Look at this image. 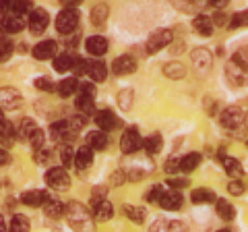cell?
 <instances>
[{"instance_id":"cell-1","label":"cell","mask_w":248,"mask_h":232,"mask_svg":"<svg viewBox=\"0 0 248 232\" xmlns=\"http://www.w3.org/2000/svg\"><path fill=\"white\" fill-rule=\"evenodd\" d=\"M64 214L75 232H95V222H93L89 210L79 201H71L68 205H64Z\"/></svg>"},{"instance_id":"cell-2","label":"cell","mask_w":248,"mask_h":232,"mask_svg":"<svg viewBox=\"0 0 248 232\" xmlns=\"http://www.w3.org/2000/svg\"><path fill=\"white\" fill-rule=\"evenodd\" d=\"M79 17H81V15L77 13L75 9H64V11H60L58 17H56V29H58L62 35L73 33L75 29H77V25H79Z\"/></svg>"},{"instance_id":"cell-3","label":"cell","mask_w":248,"mask_h":232,"mask_svg":"<svg viewBox=\"0 0 248 232\" xmlns=\"http://www.w3.org/2000/svg\"><path fill=\"white\" fill-rule=\"evenodd\" d=\"M46 184L54 191H66L71 187V176H68L66 168H50L46 172Z\"/></svg>"},{"instance_id":"cell-4","label":"cell","mask_w":248,"mask_h":232,"mask_svg":"<svg viewBox=\"0 0 248 232\" xmlns=\"http://www.w3.org/2000/svg\"><path fill=\"white\" fill-rule=\"evenodd\" d=\"M219 122H221V127H226L230 131H236V129H240L244 125V110L238 108V106H230L221 112Z\"/></svg>"},{"instance_id":"cell-5","label":"cell","mask_w":248,"mask_h":232,"mask_svg":"<svg viewBox=\"0 0 248 232\" xmlns=\"http://www.w3.org/2000/svg\"><path fill=\"white\" fill-rule=\"evenodd\" d=\"M174 40V33L170 32V29H157V32H153L149 35V40H147V52L149 54H155L159 50H164L166 46H170Z\"/></svg>"},{"instance_id":"cell-6","label":"cell","mask_w":248,"mask_h":232,"mask_svg":"<svg viewBox=\"0 0 248 232\" xmlns=\"http://www.w3.org/2000/svg\"><path fill=\"white\" fill-rule=\"evenodd\" d=\"M141 143H143V139H141V133H139V129H137V127H128V129L122 133L120 149H122L124 153H135V151L141 149Z\"/></svg>"},{"instance_id":"cell-7","label":"cell","mask_w":248,"mask_h":232,"mask_svg":"<svg viewBox=\"0 0 248 232\" xmlns=\"http://www.w3.org/2000/svg\"><path fill=\"white\" fill-rule=\"evenodd\" d=\"M21 104H23V96L15 87L0 89V108L2 110H17Z\"/></svg>"},{"instance_id":"cell-8","label":"cell","mask_w":248,"mask_h":232,"mask_svg":"<svg viewBox=\"0 0 248 232\" xmlns=\"http://www.w3.org/2000/svg\"><path fill=\"white\" fill-rule=\"evenodd\" d=\"M48 23H50V17H48V13H46L44 9L31 11V15H29V29H31V33H35V35L44 33L46 27H48Z\"/></svg>"},{"instance_id":"cell-9","label":"cell","mask_w":248,"mask_h":232,"mask_svg":"<svg viewBox=\"0 0 248 232\" xmlns=\"http://www.w3.org/2000/svg\"><path fill=\"white\" fill-rule=\"evenodd\" d=\"M211 63H213V56H211V52H209L207 48H197L195 52H192V65H195V68L201 75L209 73Z\"/></svg>"},{"instance_id":"cell-10","label":"cell","mask_w":248,"mask_h":232,"mask_svg":"<svg viewBox=\"0 0 248 232\" xmlns=\"http://www.w3.org/2000/svg\"><path fill=\"white\" fill-rule=\"evenodd\" d=\"M112 71L116 77H122V75H130L137 71V60L133 56H128V54H122V56H118L114 60L112 65Z\"/></svg>"},{"instance_id":"cell-11","label":"cell","mask_w":248,"mask_h":232,"mask_svg":"<svg viewBox=\"0 0 248 232\" xmlns=\"http://www.w3.org/2000/svg\"><path fill=\"white\" fill-rule=\"evenodd\" d=\"M50 133H52V137L56 139V141H73V139L77 137V131L71 129L68 120H58V122H54V125L50 127Z\"/></svg>"},{"instance_id":"cell-12","label":"cell","mask_w":248,"mask_h":232,"mask_svg":"<svg viewBox=\"0 0 248 232\" xmlns=\"http://www.w3.org/2000/svg\"><path fill=\"white\" fill-rule=\"evenodd\" d=\"M95 125L99 127V131H104V133H108V131H114L116 127H120V120L116 118V114L112 110H99L95 114Z\"/></svg>"},{"instance_id":"cell-13","label":"cell","mask_w":248,"mask_h":232,"mask_svg":"<svg viewBox=\"0 0 248 232\" xmlns=\"http://www.w3.org/2000/svg\"><path fill=\"white\" fill-rule=\"evenodd\" d=\"M157 203L164 207V210H168V212H176V210H180V207H182V193L174 191V189L172 191H164Z\"/></svg>"},{"instance_id":"cell-14","label":"cell","mask_w":248,"mask_h":232,"mask_svg":"<svg viewBox=\"0 0 248 232\" xmlns=\"http://www.w3.org/2000/svg\"><path fill=\"white\" fill-rule=\"evenodd\" d=\"M56 42L54 40H44V42H40L37 46H33V58L35 60H50V58H54L56 56Z\"/></svg>"},{"instance_id":"cell-15","label":"cell","mask_w":248,"mask_h":232,"mask_svg":"<svg viewBox=\"0 0 248 232\" xmlns=\"http://www.w3.org/2000/svg\"><path fill=\"white\" fill-rule=\"evenodd\" d=\"M149 232H188V228H186V224L178 222V220H157L151 224Z\"/></svg>"},{"instance_id":"cell-16","label":"cell","mask_w":248,"mask_h":232,"mask_svg":"<svg viewBox=\"0 0 248 232\" xmlns=\"http://www.w3.org/2000/svg\"><path fill=\"white\" fill-rule=\"evenodd\" d=\"M85 48H87L91 56H104L108 52V40L102 35H91L89 40L85 42Z\"/></svg>"},{"instance_id":"cell-17","label":"cell","mask_w":248,"mask_h":232,"mask_svg":"<svg viewBox=\"0 0 248 232\" xmlns=\"http://www.w3.org/2000/svg\"><path fill=\"white\" fill-rule=\"evenodd\" d=\"M50 199V195L46 191H37V189H33V191H25L21 195V201L25 205H29V207H40V205H44L46 201Z\"/></svg>"},{"instance_id":"cell-18","label":"cell","mask_w":248,"mask_h":232,"mask_svg":"<svg viewBox=\"0 0 248 232\" xmlns=\"http://www.w3.org/2000/svg\"><path fill=\"white\" fill-rule=\"evenodd\" d=\"M87 73L95 83H102L108 77V66L102 60H87Z\"/></svg>"},{"instance_id":"cell-19","label":"cell","mask_w":248,"mask_h":232,"mask_svg":"<svg viewBox=\"0 0 248 232\" xmlns=\"http://www.w3.org/2000/svg\"><path fill=\"white\" fill-rule=\"evenodd\" d=\"M85 145H87L89 149L104 151L108 148V135L104 133V131H93V133H89L87 139H85Z\"/></svg>"},{"instance_id":"cell-20","label":"cell","mask_w":248,"mask_h":232,"mask_svg":"<svg viewBox=\"0 0 248 232\" xmlns=\"http://www.w3.org/2000/svg\"><path fill=\"white\" fill-rule=\"evenodd\" d=\"M226 77H228L230 83H234V85H238V87H242V85L246 83V68L238 66L234 63H230L226 66Z\"/></svg>"},{"instance_id":"cell-21","label":"cell","mask_w":248,"mask_h":232,"mask_svg":"<svg viewBox=\"0 0 248 232\" xmlns=\"http://www.w3.org/2000/svg\"><path fill=\"white\" fill-rule=\"evenodd\" d=\"M112 214H114V207H112L110 201H106V199L97 201V203L93 205V218L97 222H108L112 218Z\"/></svg>"},{"instance_id":"cell-22","label":"cell","mask_w":248,"mask_h":232,"mask_svg":"<svg viewBox=\"0 0 248 232\" xmlns=\"http://www.w3.org/2000/svg\"><path fill=\"white\" fill-rule=\"evenodd\" d=\"M91 164H93V149H89L87 145H83V148L75 153L73 166H77L79 170H87Z\"/></svg>"},{"instance_id":"cell-23","label":"cell","mask_w":248,"mask_h":232,"mask_svg":"<svg viewBox=\"0 0 248 232\" xmlns=\"http://www.w3.org/2000/svg\"><path fill=\"white\" fill-rule=\"evenodd\" d=\"M192 27H195V32L207 37L213 33V19L207 17V15H197V17L192 19Z\"/></svg>"},{"instance_id":"cell-24","label":"cell","mask_w":248,"mask_h":232,"mask_svg":"<svg viewBox=\"0 0 248 232\" xmlns=\"http://www.w3.org/2000/svg\"><path fill=\"white\" fill-rule=\"evenodd\" d=\"M33 129H35L33 120L31 118H21L17 129H15V139H17V141H29V135L33 133Z\"/></svg>"},{"instance_id":"cell-25","label":"cell","mask_w":248,"mask_h":232,"mask_svg":"<svg viewBox=\"0 0 248 232\" xmlns=\"http://www.w3.org/2000/svg\"><path fill=\"white\" fill-rule=\"evenodd\" d=\"M215 207H217V214L221 215V220H234L236 218V207L230 203L228 199H221V197H215Z\"/></svg>"},{"instance_id":"cell-26","label":"cell","mask_w":248,"mask_h":232,"mask_svg":"<svg viewBox=\"0 0 248 232\" xmlns=\"http://www.w3.org/2000/svg\"><path fill=\"white\" fill-rule=\"evenodd\" d=\"M44 214L48 215V218H62V215H64V203H62V201H58V199H48L44 203Z\"/></svg>"},{"instance_id":"cell-27","label":"cell","mask_w":248,"mask_h":232,"mask_svg":"<svg viewBox=\"0 0 248 232\" xmlns=\"http://www.w3.org/2000/svg\"><path fill=\"white\" fill-rule=\"evenodd\" d=\"M0 25H2V29L9 33H19V32H23V27H25V21L21 17H17V15H6Z\"/></svg>"},{"instance_id":"cell-28","label":"cell","mask_w":248,"mask_h":232,"mask_svg":"<svg viewBox=\"0 0 248 232\" xmlns=\"http://www.w3.org/2000/svg\"><path fill=\"white\" fill-rule=\"evenodd\" d=\"M161 145H164V139H161V135L159 133H153V135H149L141 143V148H145V151L149 153V156H155V153H159Z\"/></svg>"},{"instance_id":"cell-29","label":"cell","mask_w":248,"mask_h":232,"mask_svg":"<svg viewBox=\"0 0 248 232\" xmlns=\"http://www.w3.org/2000/svg\"><path fill=\"white\" fill-rule=\"evenodd\" d=\"M215 193L211 189H195L190 193V199H192V203H197V205H203V203H213L215 201Z\"/></svg>"},{"instance_id":"cell-30","label":"cell","mask_w":248,"mask_h":232,"mask_svg":"<svg viewBox=\"0 0 248 232\" xmlns=\"http://www.w3.org/2000/svg\"><path fill=\"white\" fill-rule=\"evenodd\" d=\"M223 170H226L228 176H232V179H240L244 174V166L236 158H223Z\"/></svg>"},{"instance_id":"cell-31","label":"cell","mask_w":248,"mask_h":232,"mask_svg":"<svg viewBox=\"0 0 248 232\" xmlns=\"http://www.w3.org/2000/svg\"><path fill=\"white\" fill-rule=\"evenodd\" d=\"M122 212H124V215H126L130 222H135V224H143L145 215H147L145 207H139V205H124Z\"/></svg>"},{"instance_id":"cell-32","label":"cell","mask_w":248,"mask_h":232,"mask_svg":"<svg viewBox=\"0 0 248 232\" xmlns=\"http://www.w3.org/2000/svg\"><path fill=\"white\" fill-rule=\"evenodd\" d=\"M73 60H75L73 54L62 52V54H58V56H54V68H56L58 73H66V71L73 68Z\"/></svg>"},{"instance_id":"cell-33","label":"cell","mask_w":248,"mask_h":232,"mask_svg":"<svg viewBox=\"0 0 248 232\" xmlns=\"http://www.w3.org/2000/svg\"><path fill=\"white\" fill-rule=\"evenodd\" d=\"M199 164H201L199 153H188V156H184L182 160H178V170H180V172H192Z\"/></svg>"},{"instance_id":"cell-34","label":"cell","mask_w":248,"mask_h":232,"mask_svg":"<svg viewBox=\"0 0 248 232\" xmlns=\"http://www.w3.org/2000/svg\"><path fill=\"white\" fill-rule=\"evenodd\" d=\"M13 141H15V127L9 120H0V143L4 148H9Z\"/></svg>"},{"instance_id":"cell-35","label":"cell","mask_w":248,"mask_h":232,"mask_svg":"<svg viewBox=\"0 0 248 232\" xmlns=\"http://www.w3.org/2000/svg\"><path fill=\"white\" fill-rule=\"evenodd\" d=\"M77 87H79V81H77V77H68V79H62L60 83H58V94L62 96V98H68V96H73L75 91H77Z\"/></svg>"},{"instance_id":"cell-36","label":"cell","mask_w":248,"mask_h":232,"mask_svg":"<svg viewBox=\"0 0 248 232\" xmlns=\"http://www.w3.org/2000/svg\"><path fill=\"white\" fill-rule=\"evenodd\" d=\"M6 232H29V220L23 214H15L11 220V226Z\"/></svg>"},{"instance_id":"cell-37","label":"cell","mask_w":248,"mask_h":232,"mask_svg":"<svg viewBox=\"0 0 248 232\" xmlns=\"http://www.w3.org/2000/svg\"><path fill=\"white\" fill-rule=\"evenodd\" d=\"M75 108H77V110H79L81 114L87 116V114H91L93 110H95V104H93V98H91V96H81V94H79V98L75 99Z\"/></svg>"},{"instance_id":"cell-38","label":"cell","mask_w":248,"mask_h":232,"mask_svg":"<svg viewBox=\"0 0 248 232\" xmlns=\"http://www.w3.org/2000/svg\"><path fill=\"white\" fill-rule=\"evenodd\" d=\"M164 75L170 77V79H182V77L186 75V68L180 63H168L164 66Z\"/></svg>"},{"instance_id":"cell-39","label":"cell","mask_w":248,"mask_h":232,"mask_svg":"<svg viewBox=\"0 0 248 232\" xmlns=\"http://www.w3.org/2000/svg\"><path fill=\"white\" fill-rule=\"evenodd\" d=\"M106 19H108V6L106 4L93 6V11H91V23L93 25H104Z\"/></svg>"},{"instance_id":"cell-40","label":"cell","mask_w":248,"mask_h":232,"mask_svg":"<svg viewBox=\"0 0 248 232\" xmlns=\"http://www.w3.org/2000/svg\"><path fill=\"white\" fill-rule=\"evenodd\" d=\"M15 52V44L9 40V37H0V63L9 60Z\"/></svg>"},{"instance_id":"cell-41","label":"cell","mask_w":248,"mask_h":232,"mask_svg":"<svg viewBox=\"0 0 248 232\" xmlns=\"http://www.w3.org/2000/svg\"><path fill=\"white\" fill-rule=\"evenodd\" d=\"M44 141H46V133L42 129H33V133L29 135V143H31V148H33V151H37V149H42L44 148Z\"/></svg>"},{"instance_id":"cell-42","label":"cell","mask_w":248,"mask_h":232,"mask_svg":"<svg viewBox=\"0 0 248 232\" xmlns=\"http://www.w3.org/2000/svg\"><path fill=\"white\" fill-rule=\"evenodd\" d=\"M133 89H122L120 94H118V106L122 108V110H130L133 108Z\"/></svg>"},{"instance_id":"cell-43","label":"cell","mask_w":248,"mask_h":232,"mask_svg":"<svg viewBox=\"0 0 248 232\" xmlns=\"http://www.w3.org/2000/svg\"><path fill=\"white\" fill-rule=\"evenodd\" d=\"M11 9L15 11L17 17H21V15H27V13H31V0H13Z\"/></svg>"},{"instance_id":"cell-44","label":"cell","mask_w":248,"mask_h":232,"mask_svg":"<svg viewBox=\"0 0 248 232\" xmlns=\"http://www.w3.org/2000/svg\"><path fill=\"white\" fill-rule=\"evenodd\" d=\"M73 160H75V149L71 148V145H62V149H60V162H62V166H73Z\"/></svg>"},{"instance_id":"cell-45","label":"cell","mask_w":248,"mask_h":232,"mask_svg":"<svg viewBox=\"0 0 248 232\" xmlns=\"http://www.w3.org/2000/svg\"><path fill=\"white\" fill-rule=\"evenodd\" d=\"M246 23H248V15L246 13H236V15H232L228 27L230 29H238V27H244Z\"/></svg>"},{"instance_id":"cell-46","label":"cell","mask_w":248,"mask_h":232,"mask_svg":"<svg viewBox=\"0 0 248 232\" xmlns=\"http://www.w3.org/2000/svg\"><path fill=\"white\" fill-rule=\"evenodd\" d=\"M161 193H164V187H161V184H153V187L145 193V201H149V203H157Z\"/></svg>"},{"instance_id":"cell-47","label":"cell","mask_w":248,"mask_h":232,"mask_svg":"<svg viewBox=\"0 0 248 232\" xmlns=\"http://www.w3.org/2000/svg\"><path fill=\"white\" fill-rule=\"evenodd\" d=\"M71 71H73L77 77L85 75V73H87V60H85V58H79V56H75V60H73V68H71Z\"/></svg>"},{"instance_id":"cell-48","label":"cell","mask_w":248,"mask_h":232,"mask_svg":"<svg viewBox=\"0 0 248 232\" xmlns=\"http://www.w3.org/2000/svg\"><path fill=\"white\" fill-rule=\"evenodd\" d=\"M33 158H35V162H40V164H48V162L52 160V151L42 148V149L33 151Z\"/></svg>"},{"instance_id":"cell-49","label":"cell","mask_w":248,"mask_h":232,"mask_svg":"<svg viewBox=\"0 0 248 232\" xmlns=\"http://www.w3.org/2000/svg\"><path fill=\"white\" fill-rule=\"evenodd\" d=\"M228 191L232 193V195H242L244 193V182L240 179H232V182L228 184Z\"/></svg>"},{"instance_id":"cell-50","label":"cell","mask_w":248,"mask_h":232,"mask_svg":"<svg viewBox=\"0 0 248 232\" xmlns=\"http://www.w3.org/2000/svg\"><path fill=\"white\" fill-rule=\"evenodd\" d=\"M35 87L40 91H52L54 83H52V79H48V77H40V79H35Z\"/></svg>"},{"instance_id":"cell-51","label":"cell","mask_w":248,"mask_h":232,"mask_svg":"<svg viewBox=\"0 0 248 232\" xmlns=\"http://www.w3.org/2000/svg\"><path fill=\"white\" fill-rule=\"evenodd\" d=\"M77 91H79L81 96H95V85L93 83H79V87H77Z\"/></svg>"},{"instance_id":"cell-52","label":"cell","mask_w":248,"mask_h":232,"mask_svg":"<svg viewBox=\"0 0 248 232\" xmlns=\"http://www.w3.org/2000/svg\"><path fill=\"white\" fill-rule=\"evenodd\" d=\"M166 184H168L170 189L178 191V189H184V187H188V181H186V179H170V181H166Z\"/></svg>"},{"instance_id":"cell-53","label":"cell","mask_w":248,"mask_h":232,"mask_svg":"<svg viewBox=\"0 0 248 232\" xmlns=\"http://www.w3.org/2000/svg\"><path fill=\"white\" fill-rule=\"evenodd\" d=\"M166 172L168 174H176V172H180V170H178V160L176 158H170L168 162H166Z\"/></svg>"},{"instance_id":"cell-54","label":"cell","mask_w":248,"mask_h":232,"mask_svg":"<svg viewBox=\"0 0 248 232\" xmlns=\"http://www.w3.org/2000/svg\"><path fill=\"white\" fill-rule=\"evenodd\" d=\"M104 195H106V187H102V189H93V195H91V203L95 205L97 201H102V199H104Z\"/></svg>"},{"instance_id":"cell-55","label":"cell","mask_w":248,"mask_h":232,"mask_svg":"<svg viewBox=\"0 0 248 232\" xmlns=\"http://www.w3.org/2000/svg\"><path fill=\"white\" fill-rule=\"evenodd\" d=\"M11 162V156H9V151H6L4 148H0V166H6Z\"/></svg>"},{"instance_id":"cell-56","label":"cell","mask_w":248,"mask_h":232,"mask_svg":"<svg viewBox=\"0 0 248 232\" xmlns=\"http://www.w3.org/2000/svg\"><path fill=\"white\" fill-rule=\"evenodd\" d=\"M112 181H114V184H124V172L122 170H116V172L112 174Z\"/></svg>"},{"instance_id":"cell-57","label":"cell","mask_w":248,"mask_h":232,"mask_svg":"<svg viewBox=\"0 0 248 232\" xmlns=\"http://www.w3.org/2000/svg\"><path fill=\"white\" fill-rule=\"evenodd\" d=\"M83 0H60V4L64 6V9H75L77 4H81Z\"/></svg>"},{"instance_id":"cell-58","label":"cell","mask_w":248,"mask_h":232,"mask_svg":"<svg viewBox=\"0 0 248 232\" xmlns=\"http://www.w3.org/2000/svg\"><path fill=\"white\" fill-rule=\"evenodd\" d=\"M207 2L211 6H215V9H223V6L228 4V0H207Z\"/></svg>"},{"instance_id":"cell-59","label":"cell","mask_w":248,"mask_h":232,"mask_svg":"<svg viewBox=\"0 0 248 232\" xmlns=\"http://www.w3.org/2000/svg\"><path fill=\"white\" fill-rule=\"evenodd\" d=\"M11 4H13V0H0V11L6 13V11L11 9Z\"/></svg>"},{"instance_id":"cell-60","label":"cell","mask_w":248,"mask_h":232,"mask_svg":"<svg viewBox=\"0 0 248 232\" xmlns=\"http://www.w3.org/2000/svg\"><path fill=\"white\" fill-rule=\"evenodd\" d=\"M0 232H6V224H4V218L0 215Z\"/></svg>"},{"instance_id":"cell-61","label":"cell","mask_w":248,"mask_h":232,"mask_svg":"<svg viewBox=\"0 0 248 232\" xmlns=\"http://www.w3.org/2000/svg\"><path fill=\"white\" fill-rule=\"evenodd\" d=\"M0 120H4V116H2V108H0Z\"/></svg>"},{"instance_id":"cell-62","label":"cell","mask_w":248,"mask_h":232,"mask_svg":"<svg viewBox=\"0 0 248 232\" xmlns=\"http://www.w3.org/2000/svg\"><path fill=\"white\" fill-rule=\"evenodd\" d=\"M217 232H232V230H226V228H223V230H217Z\"/></svg>"}]
</instances>
